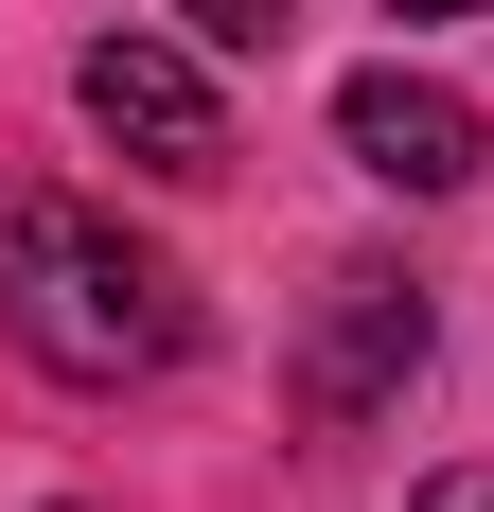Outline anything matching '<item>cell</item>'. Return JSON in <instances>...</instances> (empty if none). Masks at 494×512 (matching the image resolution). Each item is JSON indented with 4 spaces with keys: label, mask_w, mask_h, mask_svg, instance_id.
I'll list each match as a JSON object with an SVG mask.
<instances>
[{
    "label": "cell",
    "mask_w": 494,
    "mask_h": 512,
    "mask_svg": "<svg viewBox=\"0 0 494 512\" xmlns=\"http://www.w3.org/2000/svg\"><path fill=\"white\" fill-rule=\"evenodd\" d=\"M177 18H195L212 53H265V36H283V0H177Z\"/></svg>",
    "instance_id": "5"
},
{
    "label": "cell",
    "mask_w": 494,
    "mask_h": 512,
    "mask_svg": "<svg viewBox=\"0 0 494 512\" xmlns=\"http://www.w3.org/2000/svg\"><path fill=\"white\" fill-rule=\"evenodd\" d=\"M424 512H494V477H424Z\"/></svg>",
    "instance_id": "6"
},
{
    "label": "cell",
    "mask_w": 494,
    "mask_h": 512,
    "mask_svg": "<svg viewBox=\"0 0 494 512\" xmlns=\"http://www.w3.org/2000/svg\"><path fill=\"white\" fill-rule=\"evenodd\" d=\"M336 142L389 177V195H459L477 177V106L442 89V71H353L336 89Z\"/></svg>",
    "instance_id": "4"
},
{
    "label": "cell",
    "mask_w": 494,
    "mask_h": 512,
    "mask_svg": "<svg viewBox=\"0 0 494 512\" xmlns=\"http://www.w3.org/2000/svg\"><path fill=\"white\" fill-rule=\"evenodd\" d=\"M0 336L71 389H142L195 354V283L159 248H124L89 195H0Z\"/></svg>",
    "instance_id": "1"
},
{
    "label": "cell",
    "mask_w": 494,
    "mask_h": 512,
    "mask_svg": "<svg viewBox=\"0 0 494 512\" xmlns=\"http://www.w3.org/2000/svg\"><path fill=\"white\" fill-rule=\"evenodd\" d=\"M389 18H477V0H389Z\"/></svg>",
    "instance_id": "7"
},
{
    "label": "cell",
    "mask_w": 494,
    "mask_h": 512,
    "mask_svg": "<svg viewBox=\"0 0 494 512\" xmlns=\"http://www.w3.org/2000/svg\"><path fill=\"white\" fill-rule=\"evenodd\" d=\"M71 89H89V124L124 159H142V177H230V106H212V71L195 53H159V36H106L89 71H71Z\"/></svg>",
    "instance_id": "2"
},
{
    "label": "cell",
    "mask_w": 494,
    "mask_h": 512,
    "mask_svg": "<svg viewBox=\"0 0 494 512\" xmlns=\"http://www.w3.org/2000/svg\"><path fill=\"white\" fill-rule=\"evenodd\" d=\"M424 371V283H389V265H336L318 283V354H300V407L318 424H371Z\"/></svg>",
    "instance_id": "3"
}]
</instances>
